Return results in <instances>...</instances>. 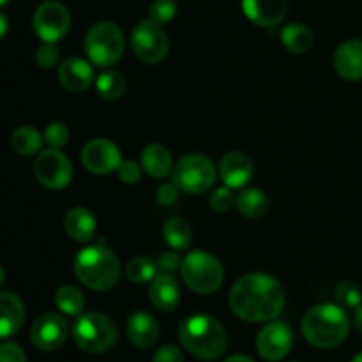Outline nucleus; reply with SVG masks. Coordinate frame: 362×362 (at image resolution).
Listing matches in <instances>:
<instances>
[{
    "instance_id": "nucleus-1",
    "label": "nucleus",
    "mask_w": 362,
    "mask_h": 362,
    "mask_svg": "<svg viewBox=\"0 0 362 362\" xmlns=\"http://www.w3.org/2000/svg\"><path fill=\"white\" fill-rule=\"evenodd\" d=\"M285 306L283 286L272 276L251 272L235 281L230 290V308L246 322H271Z\"/></svg>"
},
{
    "instance_id": "nucleus-2",
    "label": "nucleus",
    "mask_w": 362,
    "mask_h": 362,
    "mask_svg": "<svg viewBox=\"0 0 362 362\" xmlns=\"http://www.w3.org/2000/svg\"><path fill=\"white\" fill-rule=\"evenodd\" d=\"M179 339L191 356L202 361L219 359L228 345L225 327L209 315H193L186 318L179 329Z\"/></svg>"
},
{
    "instance_id": "nucleus-3",
    "label": "nucleus",
    "mask_w": 362,
    "mask_h": 362,
    "mask_svg": "<svg viewBox=\"0 0 362 362\" xmlns=\"http://www.w3.org/2000/svg\"><path fill=\"white\" fill-rule=\"evenodd\" d=\"M350 320L345 310L336 304H320L306 313L303 334L317 349H334L346 339Z\"/></svg>"
},
{
    "instance_id": "nucleus-4",
    "label": "nucleus",
    "mask_w": 362,
    "mask_h": 362,
    "mask_svg": "<svg viewBox=\"0 0 362 362\" xmlns=\"http://www.w3.org/2000/svg\"><path fill=\"white\" fill-rule=\"evenodd\" d=\"M73 269L76 278L85 286L99 292L113 288L122 274L119 258L103 244L81 250L74 258Z\"/></svg>"
},
{
    "instance_id": "nucleus-5",
    "label": "nucleus",
    "mask_w": 362,
    "mask_h": 362,
    "mask_svg": "<svg viewBox=\"0 0 362 362\" xmlns=\"http://www.w3.org/2000/svg\"><path fill=\"white\" fill-rule=\"evenodd\" d=\"M73 339L83 352L103 354L117 343L115 324L103 313H83L73 325Z\"/></svg>"
},
{
    "instance_id": "nucleus-6",
    "label": "nucleus",
    "mask_w": 362,
    "mask_h": 362,
    "mask_svg": "<svg viewBox=\"0 0 362 362\" xmlns=\"http://www.w3.org/2000/svg\"><path fill=\"white\" fill-rule=\"evenodd\" d=\"M182 279L193 292L209 296L221 288L225 271L219 260L205 251H191L182 260Z\"/></svg>"
},
{
    "instance_id": "nucleus-7",
    "label": "nucleus",
    "mask_w": 362,
    "mask_h": 362,
    "mask_svg": "<svg viewBox=\"0 0 362 362\" xmlns=\"http://www.w3.org/2000/svg\"><path fill=\"white\" fill-rule=\"evenodd\" d=\"M83 48L94 66H113L124 53L122 30L112 21H99L85 35Z\"/></svg>"
},
{
    "instance_id": "nucleus-8",
    "label": "nucleus",
    "mask_w": 362,
    "mask_h": 362,
    "mask_svg": "<svg viewBox=\"0 0 362 362\" xmlns=\"http://www.w3.org/2000/svg\"><path fill=\"white\" fill-rule=\"evenodd\" d=\"M216 166L207 156H184L173 168L172 180L180 191L189 194H202L211 189L216 182Z\"/></svg>"
},
{
    "instance_id": "nucleus-9",
    "label": "nucleus",
    "mask_w": 362,
    "mask_h": 362,
    "mask_svg": "<svg viewBox=\"0 0 362 362\" xmlns=\"http://www.w3.org/2000/svg\"><path fill=\"white\" fill-rule=\"evenodd\" d=\"M131 48L134 55L147 64L161 62L170 49L168 35L161 28V25L148 20L140 21L131 34Z\"/></svg>"
},
{
    "instance_id": "nucleus-10",
    "label": "nucleus",
    "mask_w": 362,
    "mask_h": 362,
    "mask_svg": "<svg viewBox=\"0 0 362 362\" xmlns=\"http://www.w3.org/2000/svg\"><path fill=\"white\" fill-rule=\"evenodd\" d=\"M32 27L39 39L45 42H57L69 32L71 14L64 4L48 0L34 11Z\"/></svg>"
},
{
    "instance_id": "nucleus-11",
    "label": "nucleus",
    "mask_w": 362,
    "mask_h": 362,
    "mask_svg": "<svg viewBox=\"0 0 362 362\" xmlns=\"http://www.w3.org/2000/svg\"><path fill=\"white\" fill-rule=\"evenodd\" d=\"M35 179L48 189H64L73 179V165L59 148L42 151L34 165Z\"/></svg>"
},
{
    "instance_id": "nucleus-12",
    "label": "nucleus",
    "mask_w": 362,
    "mask_h": 362,
    "mask_svg": "<svg viewBox=\"0 0 362 362\" xmlns=\"http://www.w3.org/2000/svg\"><path fill=\"white\" fill-rule=\"evenodd\" d=\"M81 163L85 168L95 175H108V173L119 170L122 163L119 147L105 138L90 140L81 151Z\"/></svg>"
},
{
    "instance_id": "nucleus-13",
    "label": "nucleus",
    "mask_w": 362,
    "mask_h": 362,
    "mask_svg": "<svg viewBox=\"0 0 362 362\" xmlns=\"http://www.w3.org/2000/svg\"><path fill=\"white\" fill-rule=\"evenodd\" d=\"M69 327L66 318L57 313H45L34 322L30 331V339L35 349L42 352H53L66 343Z\"/></svg>"
},
{
    "instance_id": "nucleus-14",
    "label": "nucleus",
    "mask_w": 362,
    "mask_h": 362,
    "mask_svg": "<svg viewBox=\"0 0 362 362\" xmlns=\"http://www.w3.org/2000/svg\"><path fill=\"white\" fill-rule=\"evenodd\" d=\"M293 345V332L285 322H271L260 331L257 339L258 354L265 361H281Z\"/></svg>"
},
{
    "instance_id": "nucleus-15",
    "label": "nucleus",
    "mask_w": 362,
    "mask_h": 362,
    "mask_svg": "<svg viewBox=\"0 0 362 362\" xmlns=\"http://www.w3.org/2000/svg\"><path fill=\"white\" fill-rule=\"evenodd\" d=\"M255 172L253 159L246 152H228L219 163V177L230 189L244 187L251 180Z\"/></svg>"
},
{
    "instance_id": "nucleus-16",
    "label": "nucleus",
    "mask_w": 362,
    "mask_h": 362,
    "mask_svg": "<svg viewBox=\"0 0 362 362\" xmlns=\"http://www.w3.org/2000/svg\"><path fill=\"white\" fill-rule=\"evenodd\" d=\"M334 69L343 80H362V39H349L334 52Z\"/></svg>"
},
{
    "instance_id": "nucleus-17",
    "label": "nucleus",
    "mask_w": 362,
    "mask_h": 362,
    "mask_svg": "<svg viewBox=\"0 0 362 362\" xmlns=\"http://www.w3.org/2000/svg\"><path fill=\"white\" fill-rule=\"evenodd\" d=\"M243 11L260 27H276L286 16V0H243Z\"/></svg>"
},
{
    "instance_id": "nucleus-18",
    "label": "nucleus",
    "mask_w": 362,
    "mask_h": 362,
    "mask_svg": "<svg viewBox=\"0 0 362 362\" xmlns=\"http://www.w3.org/2000/svg\"><path fill=\"white\" fill-rule=\"evenodd\" d=\"M60 85L71 92H83L94 81V71L92 66L83 59H67L60 64L59 71H57Z\"/></svg>"
},
{
    "instance_id": "nucleus-19",
    "label": "nucleus",
    "mask_w": 362,
    "mask_h": 362,
    "mask_svg": "<svg viewBox=\"0 0 362 362\" xmlns=\"http://www.w3.org/2000/svg\"><path fill=\"white\" fill-rule=\"evenodd\" d=\"M126 332L129 341L138 349H151L159 338L158 320L147 311H136L127 318Z\"/></svg>"
},
{
    "instance_id": "nucleus-20",
    "label": "nucleus",
    "mask_w": 362,
    "mask_h": 362,
    "mask_svg": "<svg viewBox=\"0 0 362 362\" xmlns=\"http://www.w3.org/2000/svg\"><path fill=\"white\" fill-rule=\"evenodd\" d=\"M25 322V306L18 296L0 292V338L14 336Z\"/></svg>"
},
{
    "instance_id": "nucleus-21",
    "label": "nucleus",
    "mask_w": 362,
    "mask_h": 362,
    "mask_svg": "<svg viewBox=\"0 0 362 362\" xmlns=\"http://www.w3.org/2000/svg\"><path fill=\"white\" fill-rule=\"evenodd\" d=\"M151 303L159 311H173L180 303V288L179 283L168 274L156 276L151 283Z\"/></svg>"
},
{
    "instance_id": "nucleus-22",
    "label": "nucleus",
    "mask_w": 362,
    "mask_h": 362,
    "mask_svg": "<svg viewBox=\"0 0 362 362\" xmlns=\"http://www.w3.org/2000/svg\"><path fill=\"white\" fill-rule=\"evenodd\" d=\"M64 228H66L67 235L76 243H88L94 239L98 223L88 209L74 207L64 218Z\"/></svg>"
},
{
    "instance_id": "nucleus-23",
    "label": "nucleus",
    "mask_w": 362,
    "mask_h": 362,
    "mask_svg": "<svg viewBox=\"0 0 362 362\" xmlns=\"http://www.w3.org/2000/svg\"><path fill=\"white\" fill-rule=\"evenodd\" d=\"M141 168L154 179H165L172 172V154L161 144H151L141 152Z\"/></svg>"
},
{
    "instance_id": "nucleus-24",
    "label": "nucleus",
    "mask_w": 362,
    "mask_h": 362,
    "mask_svg": "<svg viewBox=\"0 0 362 362\" xmlns=\"http://www.w3.org/2000/svg\"><path fill=\"white\" fill-rule=\"evenodd\" d=\"M281 42L288 52L303 55L313 46V32L304 23H288L281 30Z\"/></svg>"
},
{
    "instance_id": "nucleus-25",
    "label": "nucleus",
    "mask_w": 362,
    "mask_h": 362,
    "mask_svg": "<svg viewBox=\"0 0 362 362\" xmlns=\"http://www.w3.org/2000/svg\"><path fill=\"white\" fill-rule=\"evenodd\" d=\"M269 197L262 189H244L243 193H239V197L235 198V207L237 211L243 216L251 219L262 218V216L267 214L269 211Z\"/></svg>"
},
{
    "instance_id": "nucleus-26",
    "label": "nucleus",
    "mask_w": 362,
    "mask_h": 362,
    "mask_svg": "<svg viewBox=\"0 0 362 362\" xmlns=\"http://www.w3.org/2000/svg\"><path fill=\"white\" fill-rule=\"evenodd\" d=\"M163 237H165V243L168 246L180 251L189 247L191 240H193V232H191V226L187 225L186 219L170 218L163 226Z\"/></svg>"
},
{
    "instance_id": "nucleus-27",
    "label": "nucleus",
    "mask_w": 362,
    "mask_h": 362,
    "mask_svg": "<svg viewBox=\"0 0 362 362\" xmlns=\"http://www.w3.org/2000/svg\"><path fill=\"white\" fill-rule=\"evenodd\" d=\"M42 138L45 136H41V133L34 129V127H18L13 133V136H11V147L20 156H34L41 151Z\"/></svg>"
},
{
    "instance_id": "nucleus-28",
    "label": "nucleus",
    "mask_w": 362,
    "mask_h": 362,
    "mask_svg": "<svg viewBox=\"0 0 362 362\" xmlns=\"http://www.w3.org/2000/svg\"><path fill=\"white\" fill-rule=\"evenodd\" d=\"M95 88L99 95L106 101H117L126 92V78L117 71H105L95 80Z\"/></svg>"
},
{
    "instance_id": "nucleus-29",
    "label": "nucleus",
    "mask_w": 362,
    "mask_h": 362,
    "mask_svg": "<svg viewBox=\"0 0 362 362\" xmlns=\"http://www.w3.org/2000/svg\"><path fill=\"white\" fill-rule=\"evenodd\" d=\"M55 304L62 313L74 317V315H80L83 311L85 297L76 286L64 285L55 292Z\"/></svg>"
},
{
    "instance_id": "nucleus-30",
    "label": "nucleus",
    "mask_w": 362,
    "mask_h": 362,
    "mask_svg": "<svg viewBox=\"0 0 362 362\" xmlns=\"http://www.w3.org/2000/svg\"><path fill=\"white\" fill-rule=\"evenodd\" d=\"M126 278L136 285L152 281L156 278V264L145 257L133 258L126 265Z\"/></svg>"
},
{
    "instance_id": "nucleus-31",
    "label": "nucleus",
    "mask_w": 362,
    "mask_h": 362,
    "mask_svg": "<svg viewBox=\"0 0 362 362\" xmlns=\"http://www.w3.org/2000/svg\"><path fill=\"white\" fill-rule=\"evenodd\" d=\"M336 297H338L339 304L345 308H359L362 304V292L359 286L350 279H345L336 288Z\"/></svg>"
},
{
    "instance_id": "nucleus-32",
    "label": "nucleus",
    "mask_w": 362,
    "mask_h": 362,
    "mask_svg": "<svg viewBox=\"0 0 362 362\" xmlns=\"http://www.w3.org/2000/svg\"><path fill=\"white\" fill-rule=\"evenodd\" d=\"M177 14V2L175 0H154L148 9V16L152 21L159 25H165L172 21Z\"/></svg>"
},
{
    "instance_id": "nucleus-33",
    "label": "nucleus",
    "mask_w": 362,
    "mask_h": 362,
    "mask_svg": "<svg viewBox=\"0 0 362 362\" xmlns=\"http://www.w3.org/2000/svg\"><path fill=\"white\" fill-rule=\"evenodd\" d=\"M45 141L52 148H60L69 141V129H67L66 124L62 122H52L46 126L45 129Z\"/></svg>"
},
{
    "instance_id": "nucleus-34",
    "label": "nucleus",
    "mask_w": 362,
    "mask_h": 362,
    "mask_svg": "<svg viewBox=\"0 0 362 362\" xmlns=\"http://www.w3.org/2000/svg\"><path fill=\"white\" fill-rule=\"evenodd\" d=\"M35 62L41 69H52L59 62V48L55 46V42H45L42 46H39L35 52Z\"/></svg>"
},
{
    "instance_id": "nucleus-35",
    "label": "nucleus",
    "mask_w": 362,
    "mask_h": 362,
    "mask_svg": "<svg viewBox=\"0 0 362 362\" xmlns=\"http://www.w3.org/2000/svg\"><path fill=\"white\" fill-rule=\"evenodd\" d=\"M209 204H211L212 211L226 212L232 209L233 204H235V198H233L230 187H219V189L212 191Z\"/></svg>"
},
{
    "instance_id": "nucleus-36",
    "label": "nucleus",
    "mask_w": 362,
    "mask_h": 362,
    "mask_svg": "<svg viewBox=\"0 0 362 362\" xmlns=\"http://www.w3.org/2000/svg\"><path fill=\"white\" fill-rule=\"evenodd\" d=\"M117 172H119V179L124 184H129V186L138 184L141 180V166L136 161H133V159H127V161L120 163Z\"/></svg>"
},
{
    "instance_id": "nucleus-37",
    "label": "nucleus",
    "mask_w": 362,
    "mask_h": 362,
    "mask_svg": "<svg viewBox=\"0 0 362 362\" xmlns=\"http://www.w3.org/2000/svg\"><path fill=\"white\" fill-rule=\"evenodd\" d=\"M0 362H27L23 349L16 343L0 345Z\"/></svg>"
},
{
    "instance_id": "nucleus-38",
    "label": "nucleus",
    "mask_w": 362,
    "mask_h": 362,
    "mask_svg": "<svg viewBox=\"0 0 362 362\" xmlns=\"http://www.w3.org/2000/svg\"><path fill=\"white\" fill-rule=\"evenodd\" d=\"M158 267L161 269L163 272L172 274V272L179 271V269L182 267V258H180V255L175 253V251H165V253L159 257Z\"/></svg>"
},
{
    "instance_id": "nucleus-39",
    "label": "nucleus",
    "mask_w": 362,
    "mask_h": 362,
    "mask_svg": "<svg viewBox=\"0 0 362 362\" xmlns=\"http://www.w3.org/2000/svg\"><path fill=\"white\" fill-rule=\"evenodd\" d=\"M152 362H184L182 352H180L179 346L175 345L161 346V349L154 354V357H152Z\"/></svg>"
},
{
    "instance_id": "nucleus-40",
    "label": "nucleus",
    "mask_w": 362,
    "mask_h": 362,
    "mask_svg": "<svg viewBox=\"0 0 362 362\" xmlns=\"http://www.w3.org/2000/svg\"><path fill=\"white\" fill-rule=\"evenodd\" d=\"M179 187L175 186V184H163L161 187L158 189V194H156V198H158V202L161 205H172L173 202L177 200V197H179Z\"/></svg>"
},
{
    "instance_id": "nucleus-41",
    "label": "nucleus",
    "mask_w": 362,
    "mask_h": 362,
    "mask_svg": "<svg viewBox=\"0 0 362 362\" xmlns=\"http://www.w3.org/2000/svg\"><path fill=\"white\" fill-rule=\"evenodd\" d=\"M7 30H9V21H7L6 14L0 13V39L6 37Z\"/></svg>"
},
{
    "instance_id": "nucleus-42",
    "label": "nucleus",
    "mask_w": 362,
    "mask_h": 362,
    "mask_svg": "<svg viewBox=\"0 0 362 362\" xmlns=\"http://www.w3.org/2000/svg\"><path fill=\"white\" fill-rule=\"evenodd\" d=\"M354 322H356L357 331L362 334V304L359 308H356V317H354Z\"/></svg>"
},
{
    "instance_id": "nucleus-43",
    "label": "nucleus",
    "mask_w": 362,
    "mask_h": 362,
    "mask_svg": "<svg viewBox=\"0 0 362 362\" xmlns=\"http://www.w3.org/2000/svg\"><path fill=\"white\" fill-rule=\"evenodd\" d=\"M225 362H255L251 357L247 356H243V354H239V356H230L228 359H226Z\"/></svg>"
},
{
    "instance_id": "nucleus-44",
    "label": "nucleus",
    "mask_w": 362,
    "mask_h": 362,
    "mask_svg": "<svg viewBox=\"0 0 362 362\" xmlns=\"http://www.w3.org/2000/svg\"><path fill=\"white\" fill-rule=\"evenodd\" d=\"M4 281H6V272H4V269L0 267V286L4 285Z\"/></svg>"
},
{
    "instance_id": "nucleus-45",
    "label": "nucleus",
    "mask_w": 362,
    "mask_h": 362,
    "mask_svg": "<svg viewBox=\"0 0 362 362\" xmlns=\"http://www.w3.org/2000/svg\"><path fill=\"white\" fill-rule=\"evenodd\" d=\"M352 362H362V352L361 354H357L356 357H354V361Z\"/></svg>"
},
{
    "instance_id": "nucleus-46",
    "label": "nucleus",
    "mask_w": 362,
    "mask_h": 362,
    "mask_svg": "<svg viewBox=\"0 0 362 362\" xmlns=\"http://www.w3.org/2000/svg\"><path fill=\"white\" fill-rule=\"evenodd\" d=\"M7 2H9V0H0V7H2V6H6Z\"/></svg>"
}]
</instances>
